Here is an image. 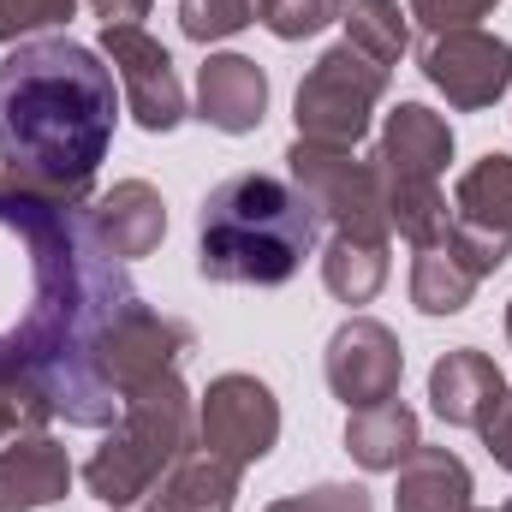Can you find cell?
<instances>
[{
	"instance_id": "1",
	"label": "cell",
	"mask_w": 512,
	"mask_h": 512,
	"mask_svg": "<svg viewBox=\"0 0 512 512\" xmlns=\"http://www.w3.org/2000/svg\"><path fill=\"white\" fill-rule=\"evenodd\" d=\"M0 227L30 251V304L0 334V370L42 393L72 429H108L120 393L102 376V346L137 304L126 262L90 233V203H48L0 179Z\"/></svg>"
},
{
	"instance_id": "2",
	"label": "cell",
	"mask_w": 512,
	"mask_h": 512,
	"mask_svg": "<svg viewBox=\"0 0 512 512\" xmlns=\"http://www.w3.org/2000/svg\"><path fill=\"white\" fill-rule=\"evenodd\" d=\"M120 120L114 66L72 42L36 36L0 60V179L48 197V203H90L96 167L108 161Z\"/></svg>"
},
{
	"instance_id": "3",
	"label": "cell",
	"mask_w": 512,
	"mask_h": 512,
	"mask_svg": "<svg viewBox=\"0 0 512 512\" xmlns=\"http://www.w3.org/2000/svg\"><path fill=\"white\" fill-rule=\"evenodd\" d=\"M316 203L274 173H233L203 197L197 274L215 286H286L316 251Z\"/></svg>"
},
{
	"instance_id": "4",
	"label": "cell",
	"mask_w": 512,
	"mask_h": 512,
	"mask_svg": "<svg viewBox=\"0 0 512 512\" xmlns=\"http://www.w3.org/2000/svg\"><path fill=\"white\" fill-rule=\"evenodd\" d=\"M191 447H197V399H191V387L179 382V370H167V376H155V382H143L126 393V405L108 423L102 447L84 459V489L102 507L126 512Z\"/></svg>"
},
{
	"instance_id": "5",
	"label": "cell",
	"mask_w": 512,
	"mask_h": 512,
	"mask_svg": "<svg viewBox=\"0 0 512 512\" xmlns=\"http://www.w3.org/2000/svg\"><path fill=\"white\" fill-rule=\"evenodd\" d=\"M387 78L393 72L376 66L370 54H358L352 42L328 48L304 72V84L292 96L298 137L304 143H328V149H358L370 137V120H376V108H382V96H387Z\"/></svg>"
},
{
	"instance_id": "6",
	"label": "cell",
	"mask_w": 512,
	"mask_h": 512,
	"mask_svg": "<svg viewBox=\"0 0 512 512\" xmlns=\"http://www.w3.org/2000/svg\"><path fill=\"white\" fill-rule=\"evenodd\" d=\"M286 173L292 185L316 203V215L334 233H358V239H387V197L376 161H364L358 149H328V143H304L292 137L286 149Z\"/></svg>"
},
{
	"instance_id": "7",
	"label": "cell",
	"mask_w": 512,
	"mask_h": 512,
	"mask_svg": "<svg viewBox=\"0 0 512 512\" xmlns=\"http://www.w3.org/2000/svg\"><path fill=\"white\" fill-rule=\"evenodd\" d=\"M280 441V399L274 387L245 376V370H227L215 376L209 393L197 399V447L221 453L227 465H262Z\"/></svg>"
},
{
	"instance_id": "8",
	"label": "cell",
	"mask_w": 512,
	"mask_h": 512,
	"mask_svg": "<svg viewBox=\"0 0 512 512\" xmlns=\"http://www.w3.org/2000/svg\"><path fill=\"white\" fill-rule=\"evenodd\" d=\"M453 251L465 256V268L477 280H489L495 268H507L512 256V155H483L459 173L453 185V227H447Z\"/></svg>"
},
{
	"instance_id": "9",
	"label": "cell",
	"mask_w": 512,
	"mask_h": 512,
	"mask_svg": "<svg viewBox=\"0 0 512 512\" xmlns=\"http://www.w3.org/2000/svg\"><path fill=\"white\" fill-rule=\"evenodd\" d=\"M423 78L447 96V108L459 114H477V108H495L512 90V42L507 36H489V30H447V36H429L423 54H417Z\"/></svg>"
},
{
	"instance_id": "10",
	"label": "cell",
	"mask_w": 512,
	"mask_h": 512,
	"mask_svg": "<svg viewBox=\"0 0 512 512\" xmlns=\"http://www.w3.org/2000/svg\"><path fill=\"white\" fill-rule=\"evenodd\" d=\"M322 376H328V393H334L346 411L399 399V376H405L399 334H393L387 322H376V316L340 322L334 340H328V352H322Z\"/></svg>"
},
{
	"instance_id": "11",
	"label": "cell",
	"mask_w": 512,
	"mask_h": 512,
	"mask_svg": "<svg viewBox=\"0 0 512 512\" xmlns=\"http://www.w3.org/2000/svg\"><path fill=\"white\" fill-rule=\"evenodd\" d=\"M102 60L114 66V78H120V90H126V108L131 120L143 131H179L185 126V84H179V72H173V54L155 42V36H143L137 24L131 30H102Z\"/></svg>"
},
{
	"instance_id": "12",
	"label": "cell",
	"mask_w": 512,
	"mask_h": 512,
	"mask_svg": "<svg viewBox=\"0 0 512 512\" xmlns=\"http://www.w3.org/2000/svg\"><path fill=\"white\" fill-rule=\"evenodd\" d=\"M191 346H197V334H191L179 316H161V310H149V304L137 298L126 316L114 322L108 346H102V376H108V387H114L120 405H126L131 387L179 370V358H185Z\"/></svg>"
},
{
	"instance_id": "13",
	"label": "cell",
	"mask_w": 512,
	"mask_h": 512,
	"mask_svg": "<svg viewBox=\"0 0 512 512\" xmlns=\"http://www.w3.org/2000/svg\"><path fill=\"white\" fill-rule=\"evenodd\" d=\"M376 173L382 179H411V185H441L447 161H453V126L447 114L423 108V102H399L382 126L376 143Z\"/></svg>"
},
{
	"instance_id": "14",
	"label": "cell",
	"mask_w": 512,
	"mask_h": 512,
	"mask_svg": "<svg viewBox=\"0 0 512 512\" xmlns=\"http://www.w3.org/2000/svg\"><path fill=\"white\" fill-rule=\"evenodd\" d=\"M72 453L48 435V429H30V435H12L0 447V512H42L54 501L72 495Z\"/></svg>"
},
{
	"instance_id": "15",
	"label": "cell",
	"mask_w": 512,
	"mask_h": 512,
	"mask_svg": "<svg viewBox=\"0 0 512 512\" xmlns=\"http://www.w3.org/2000/svg\"><path fill=\"white\" fill-rule=\"evenodd\" d=\"M268 114V72L251 54H209L197 72V120L227 137H245Z\"/></svg>"
},
{
	"instance_id": "16",
	"label": "cell",
	"mask_w": 512,
	"mask_h": 512,
	"mask_svg": "<svg viewBox=\"0 0 512 512\" xmlns=\"http://www.w3.org/2000/svg\"><path fill=\"white\" fill-rule=\"evenodd\" d=\"M90 233L102 239V251H114L120 262H137L167 239V203L149 179H120L114 191H102L90 203Z\"/></svg>"
},
{
	"instance_id": "17",
	"label": "cell",
	"mask_w": 512,
	"mask_h": 512,
	"mask_svg": "<svg viewBox=\"0 0 512 512\" xmlns=\"http://www.w3.org/2000/svg\"><path fill=\"white\" fill-rule=\"evenodd\" d=\"M501 393H507L501 364H495L489 352H477V346H453V352L435 358V370H429V405H435V417H441L447 429H477V423L495 411Z\"/></svg>"
},
{
	"instance_id": "18",
	"label": "cell",
	"mask_w": 512,
	"mask_h": 512,
	"mask_svg": "<svg viewBox=\"0 0 512 512\" xmlns=\"http://www.w3.org/2000/svg\"><path fill=\"white\" fill-rule=\"evenodd\" d=\"M393 512H471V465L453 447H411V459L393 471Z\"/></svg>"
},
{
	"instance_id": "19",
	"label": "cell",
	"mask_w": 512,
	"mask_h": 512,
	"mask_svg": "<svg viewBox=\"0 0 512 512\" xmlns=\"http://www.w3.org/2000/svg\"><path fill=\"white\" fill-rule=\"evenodd\" d=\"M155 512H233L239 501V465H227L209 447H191L155 489H149Z\"/></svg>"
},
{
	"instance_id": "20",
	"label": "cell",
	"mask_w": 512,
	"mask_h": 512,
	"mask_svg": "<svg viewBox=\"0 0 512 512\" xmlns=\"http://www.w3.org/2000/svg\"><path fill=\"white\" fill-rule=\"evenodd\" d=\"M417 411L399 405V399H382V405H364L346 417V453L364 465V471H399L417 447Z\"/></svg>"
},
{
	"instance_id": "21",
	"label": "cell",
	"mask_w": 512,
	"mask_h": 512,
	"mask_svg": "<svg viewBox=\"0 0 512 512\" xmlns=\"http://www.w3.org/2000/svg\"><path fill=\"white\" fill-rule=\"evenodd\" d=\"M477 286H483V280L465 268V256L453 251V239L423 245L417 262H411V304H417L423 316H459Z\"/></svg>"
},
{
	"instance_id": "22",
	"label": "cell",
	"mask_w": 512,
	"mask_h": 512,
	"mask_svg": "<svg viewBox=\"0 0 512 512\" xmlns=\"http://www.w3.org/2000/svg\"><path fill=\"white\" fill-rule=\"evenodd\" d=\"M322 286L340 304H370L387 286V239H358V233H334L322 251Z\"/></svg>"
},
{
	"instance_id": "23",
	"label": "cell",
	"mask_w": 512,
	"mask_h": 512,
	"mask_svg": "<svg viewBox=\"0 0 512 512\" xmlns=\"http://www.w3.org/2000/svg\"><path fill=\"white\" fill-rule=\"evenodd\" d=\"M340 24H346V42L358 54H370L376 66H387V72L411 48V12H399V0H346Z\"/></svg>"
},
{
	"instance_id": "24",
	"label": "cell",
	"mask_w": 512,
	"mask_h": 512,
	"mask_svg": "<svg viewBox=\"0 0 512 512\" xmlns=\"http://www.w3.org/2000/svg\"><path fill=\"white\" fill-rule=\"evenodd\" d=\"M268 0H179V30L191 42H227L245 24H262Z\"/></svg>"
},
{
	"instance_id": "25",
	"label": "cell",
	"mask_w": 512,
	"mask_h": 512,
	"mask_svg": "<svg viewBox=\"0 0 512 512\" xmlns=\"http://www.w3.org/2000/svg\"><path fill=\"white\" fill-rule=\"evenodd\" d=\"M78 0H0V42H36L48 30H66Z\"/></svg>"
},
{
	"instance_id": "26",
	"label": "cell",
	"mask_w": 512,
	"mask_h": 512,
	"mask_svg": "<svg viewBox=\"0 0 512 512\" xmlns=\"http://www.w3.org/2000/svg\"><path fill=\"white\" fill-rule=\"evenodd\" d=\"M340 6H346V0H268L262 24H268L280 42H304V36H322L328 24H340Z\"/></svg>"
},
{
	"instance_id": "27",
	"label": "cell",
	"mask_w": 512,
	"mask_h": 512,
	"mask_svg": "<svg viewBox=\"0 0 512 512\" xmlns=\"http://www.w3.org/2000/svg\"><path fill=\"white\" fill-rule=\"evenodd\" d=\"M262 512H376V501H370V489H358V483H316V489H304V495L268 501Z\"/></svg>"
},
{
	"instance_id": "28",
	"label": "cell",
	"mask_w": 512,
	"mask_h": 512,
	"mask_svg": "<svg viewBox=\"0 0 512 512\" xmlns=\"http://www.w3.org/2000/svg\"><path fill=\"white\" fill-rule=\"evenodd\" d=\"M501 0H411V18L429 30V36H447V30H477V18H489Z\"/></svg>"
},
{
	"instance_id": "29",
	"label": "cell",
	"mask_w": 512,
	"mask_h": 512,
	"mask_svg": "<svg viewBox=\"0 0 512 512\" xmlns=\"http://www.w3.org/2000/svg\"><path fill=\"white\" fill-rule=\"evenodd\" d=\"M477 435H483L489 459H495L501 471H512V393H501V399H495V411L477 423Z\"/></svg>"
},
{
	"instance_id": "30",
	"label": "cell",
	"mask_w": 512,
	"mask_h": 512,
	"mask_svg": "<svg viewBox=\"0 0 512 512\" xmlns=\"http://www.w3.org/2000/svg\"><path fill=\"white\" fill-rule=\"evenodd\" d=\"M90 12L102 18V30H131L137 18H149V0H90Z\"/></svg>"
},
{
	"instance_id": "31",
	"label": "cell",
	"mask_w": 512,
	"mask_h": 512,
	"mask_svg": "<svg viewBox=\"0 0 512 512\" xmlns=\"http://www.w3.org/2000/svg\"><path fill=\"white\" fill-rule=\"evenodd\" d=\"M126 512H155V501H149V495H143V501H137V507H126Z\"/></svg>"
},
{
	"instance_id": "32",
	"label": "cell",
	"mask_w": 512,
	"mask_h": 512,
	"mask_svg": "<svg viewBox=\"0 0 512 512\" xmlns=\"http://www.w3.org/2000/svg\"><path fill=\"white\" fill-rule=\"evenodd\" d=\"M507 340H512V304H507Z\"/></svg>"
},
{
	"instance_id": "33",
	"label": "cell",
	"mask_w": 512,
	"mask_h": 512,
	"mask_svg": "<svg viewBox=\"0 0 512 512\" xmlns=\"http://www.w3.org/2000/svg\"><path fill=\"white\" fill-rule=\"evenodd\" d=\"M471 512H495V507H471Z\"/></svg>"
},
{
	"instance_id": "34",
	"label": "cell",
	"mask_w": 512,
	"mask_h": 512,
	"mask_svg": "<svg viewBox=\"0 0 512 512\" xmlns=\"http://www.w3.org/2000/svg\"><path fill=\"white\" fill-rule=\"evenodd\" d=\"M501 512H512V501H507V507H501Z\"/></svg>"
}]
</instances>
